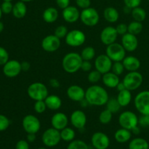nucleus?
Segmentation results:
<instances>
[{
    "label": "nucleus",
    "mask_w": 149,
    "mask_h": 149,
    "mask_svg": "<svg viewBox=\"0 0 149 149\" xmlns=\"http://www.w3.org/2000/svg\"><path fill=\"white\" fill-rule=\"evenodd\" d=\"M109 99V93L102 86H90L85 90V100L89 105L94 106H103Z\"/></svg>",
    "instance_id": "obj_1"
},
{
    "label": "nucleus",
    "mask_w": 149,
    "mask_h": 149,
    "mask_svg": "<svg viewBox=\"0 0 149 149\" xmlns=\"http://www.w3.org/2000/svg\"><path fill=\"white\" fill-rule=\"evenodd\" d=\"M83 59L81 55L77 52H69L63 57L62 61V67L65 72L74 74L81 69Z\"/></svg>",
    "instance_id": "obj_2"
},
{
    "label": "nucleus",
    "mask_w": 149,
    "mask_h": 149,
    "mask_svg": "<svg viewBox=\"0 0 149 149\" xmlns=\"http://www.w3.org/2000/svg\"><path fill=\"white\" fill-rule=\"evenodd\" d=\"M27 93L29 97L35 101L45 100L48 96V89L45 84L36 81L29 86Z\"/></svg>",
    "instance_id": "obj_3"
},
{
    "label": "nucleus",
    "mask_w": 149,
    "mask_h": 149,
    "mask_svg": "<svg viewBox=\"0 0 149 149\" xmlns=\"http://www.w3.org/2000/svg\"><path fill=\"white\" fill-rule=\"evenodd\" d=\"M143 81V75L137 71H129V73L125 76L122 82L125 84L126 89L130 91H133L141 87Z\"/></svg>",
    "instance_id": "obj_4"
},
{
    "label": "nucleus",
    "mask_w": 149,
    "mask_h": 149,
    "mask_svg": "<svg viewBox=\"0 0 149 149\" xmlns=\"http://www.w3.org/2000/svg\"><path fill=\"white\" fill-rule=\"evenodd\" d=\"M127 51L122 44L114 42L108 45L106 49V54L113 62L122 61L126 57Z\"/></svg>",
    "instance_id": "obj_5"
},
{
    "label": "nucleus",
    "mask_w": 149,
    "mask_h": 149,
    "mask_svg": "<svg viewBox=\"0 0 149 149\" xmlns=\"http://www.w3.org/2000/svg\"><path fill=\"white\" fill-rule=\"evenodd\" d=\"M138 119L136 114L130 111H125L122 112L119 116V124L122 128L132 130L135 127L138 126Z\"/></svg>",
    "instance_id": "obj_6"
},
{
    "label": "nucleus",
    "mask_w": 149,
    "mask_h": 149,
    "mask_svg": "<svg viewBox=\"0 0 149 149\" xmlns=\"http://www.w3.org/2000/svg\"><path fill=\"white\" fill-rule=\"evenodd\" d=\"M80 20L83 24L92 27L96 26L98 23L100 15L96 9L90 7L81 10L80 14Z\"/></svg>",
    "instance_id": "obj_7"
},
{
    "label": "nucleus",
    "mask_w": 149,
    "mask_h": 149,
    "mask_svg": "<svg viewBox=\"0 0 149 149\" xmlns=\"http://www.w3.org/2000/svg\"><path fill=\"white\" fill-rule=\"evenodd\" d=\"M135 109L141 115L149 114V90L141 92L134 99Z\"/></svg>",
    "instance_id": "obj_8"
},
{
    "label": "nucleus",
    "mask_w": 149,
    "mask_h": 149,
    "mask_svg": "<svg viewBox=\"0 0 149 149\" xmlns=\"http://www.w3.org/2000/svg\"><path fill=\"white\" fill-rule=\"evenodd\" d=\"M61 140V132L54 127L48 128L42 134V141L47 147L56 146Z\"/></svg>",
    "instance_id": "obj_9"
},
{
    "label": "nucleus",
    "mask_w": 149,
    "mask_h": 149,
    "mask_svg": "<svg viewBox=\"0 0 149 149\" xmlns=\"http://www.w3.org/2000/svg\"><path fill=\"white\" fill-rule=\"evenodd\" d=\"M65 43L72 47H78L84 44L86 41V35L82 31L74 29L68 31L65 38Z\"/></svg>",
    "instance_id": "obj_10"
},
{
    "label": "nucleus",
    "mask_w": 149,
    "mask_h": 149,
    "mask_svg": "<svg viewBox=\"0 0 149 149\" xmlns=\"http://www.w3.org/2000/svg\"><path fill=\"white\" fill-rule=\"evenodd\" d=\"M22 126L26 133L36 134L41 128V122L36 116L28 114L23 117Z\"/></svg>",
    "instance_id": "obj_11"
},
{
    "label": "nucleus",
    "mask_w": 149,
    "mask_h": 149,
    "mask_svg": "<svg viewBox=\"0 0 149 149\" xmlns=\"http://www.w3.org/2000/svg\"><path fill=\"white\" fill-rule=\"evenodd\" d=\"M112 64L113 61L106 54H101L95 60V68L102 74L111 71Z\"/></svg>",
    "instance_id": "obj_12"
},
{
    "label": "nucleus",
    "mask_w": 149,
    "mask_h": 149,
    "mask_svg": "<svg viewBox=\"0 0 149 149\" xmlns=\"http://www.w3.org/2000/svg\"><path fill=\"white\" fill-rule=\"evenodd\" d=\"M61 45V39L55 34L47 35L42 41V47L47 52H54L58 50Z\"/></svg>",
    "instance_id": "obj_13"
},
{
    "label": "nucleus",
    "mask_w": 149,
    "mask_h": 149,
    "mask_svg": "<svg viewBox=\"0 0 149 149\" xmlns=\"http://www.w3.org/2000/svg\"><path fill=\"white\" fill-rule=\"evenodd\" d=\"M21 71V63L16 60H9L3 66V73L9 78L16 77Z\"/></svg>",
    "instance_id": "obj_14"
},
{
    "label": "nucleus",
    "mask_w": 149,
    "mask_h": 149,
    "mask_svg": "<svg viewBox=\"0 0 149 149\" xmlns=\"http://www.w3.org/2000/svg\"><path fill=\"white\" fill-rule=\"evenodd\" d=\"M91 143L95 149H107L110 146V139L104 132H96L92 136Z\"/></svg>",
    "instance_id": "obj_15"
},
{
    "label": "nucleus",
    "mask_w": 149,
    "mask_h": 149,
    "mask_svg": "<svg viewBox=\"0 0 149 149\" xmlns=\"http://www.w3.org/2000/svg\"><path fill=\"white\" fill-rule=\"evenodd\" d=\"M117 36L118 33L116 31V28L110 26L104 28L102 30L100 35V41L103 45H106V46L116 42Z\"/></svg>",
    "instance_id": "obj_16"
},
{
    "label": "nucleus",
    "mask_w": 149,
    "mask_h": 149,
    "mask_svg": "<svg viewBox=\"0 0 149 149\" xmlns=\"http://www.w3.org/2000/svg\"><path fill=\"white\" fill-rule=\"evenodd\" d=\"M70 122L77 129H84L87 124V116L83 111L76 110L71 114Z\"/></svg>",
    "instance_id": "obj_17"
},
{
    "label": "nucleus",
    "mask_w": 149,
    "mask_h": 149,
    "mask_svg": "<svg viewBox=\"0 0 149 149\" xmlns=\"http://www.w3.org/2000/svg\"><path fill=\"white\" fill-rule=\"evenodd\" d=\"M66 95L70 100L75 102H81L85 98V90L80 86L73 84L68 87Z\"/></svg>",
    "instance_id": "obj_18"
},
{
    "label": "nucleus",
    "mask_w": 149,
    "mask_h": 149,
    "mask_svg": "<svg viewBox=\"0 0 149 149\" xmlns=\"http://www.w3.org/2000/svg\"><path fill=\"white\" fill-rule=\"evenodd\" d=\"M68 118L65 113L63 112L55 113L51 118V125L52 127L58 130H62L63 129L68 127Z\"/></svg>",
    "instance_id": "obj_19"
},
{
    "label": "nucleus",
    "mask_w": 149,
    "mask_h": 149,
    "mask_svg": "<svg viewBox=\"0 0 149 149\" xmlns=\"http://www.w3.org/2000/svg\"><path fill=\"white\" fill-rule=\"evenodd\" d=\"M122 45L127 52H133L138 47V38L135 35L127 33L122 36Z\"/></svg>",
    "instance_id": "obj_20"
},
{
    "label": "nucleus",
    "mask_w": 149,
    "mask_h": 149,
    "mask_svg": "<svg viewBox=\"0 0 149 149\" xmlns=\"http://www.w3.org/2000/svg\"><path fill=\"white\" fill-rule=\"evenodd\" d=\"M80 11L77 7L74 6H68L63 10L62 16L65 22L69 23H74L80 19Z\"/></svg>",
    "instance_id": "obj_21"
},
{
    "label": "nucleus",
    "mask_w": 149,
    "mask_h": 149,
    "mask_svg": "<svg viewBox=\"0 0 149 149\" xmlns=\"http://www.w3.org/2000/svg\"><path fill=\"white\" fill-rule=\"evenodd\" d=\"M102 81L106 87L109 88H116L120 80L119 76L115 74L112 71L106 73L102 76Z\"/></svg>",
    "instance_id": "obj_22"
},
{
    "label": "nucleus",
    "mask_w": 149,
    "mask_h": 149,
    "mask_svg": "<svg viewBox=\"0 0 149 149\" xmlns=\"http://www.w3.org/2000/svg\"><path fill=\"white\" fill-rule=\"evenodd\" d=\"M125 68L128 71H137L141 67V61L138 58L132 55L126 56L122 61Z\"/></svg>",
    "instance_id": "obj_23"
},
{
    "label": "nucleus",
    "mask_w": 149,
    "mask_h": 149,
    "mask_svg": "<svg viewBox=\"0 0 149 149\" xmlns=\"http://www.w3.org/2000/svg\"><path fill=\"white\" fill-rule=\"evenodd\" d=\"M45 102L47 109L52 111H57L62 106V100L61 97L56 95H48L45 99Z\"/></svg>",
    "instance_id": "obj_24"
},
{
    "label": "nucleus",
    "mask_w": 149,
    "mask_h": 149,
    "mask_svg": "<svg viewBox=\"0 0 149 149\" xmlns=\"http://www.w3.org/2000/svg\"><path fill=\"white\" fill-rule=\"evenodd\" d=\"M58 11L55 7H49L45 9L42 14V17H43L44 21L46 22L47 23H53L58 20Z\"/></svg>",
    "instance_id": "obj_25"
},
{
    "label": "nucleus",
    "mask_w": 149,
    "mask_h": 149,
    "mask_svg": "<svg viewBox=\"0 0 149 149\" xmlns=\"http://www.w3.org/2000/svg\"><path fill=\"white\" fill-rule=\"evenodd\" d=\"M25 3L26 2H24V1H19L15 4H13L12 13L15 17L21 19L26 16V13H27V7H26V4Z\"/></svg>",
    "instance_id": "obj_26"
},
{
    "label": "nucleus",
    "mask_w": 149,
    "mask_h": 149,
    "mask_svg": "<svg viewBox=\"0 0 149 149\" xmlns=\"http://www.w3.org/2000/svg\"><path fill=\"white\" fill-rule=\"evenodd\" d=\"M116 99L122 107H126V106H129L130 103L132 101L131 91L127 89H125V90L119 92Z\"/></svg>",
    "instance_id": "obj_27"
},
{
    "label": "nucleus",
    "mask_w": 149,
    "mask_h": 149,
    "mask_svg": "<svg viewBox=\"0 0 149 149\" xmlns=\"http://www.w3.org/2000/svg\"><path fill=\"white\" fill-rule=\"evenodd\" d=\"M132 137V132L125 128H121L116 131L114 138L119 143H125L129 141Z\"/></svg>",
    "instance_id": "obj_28"
},
{
    "label": "nucleus",
    "mask_w": 149,
    "mask_h": 149,
    "mask_svg": "<svg viewBox=\"0 0 149 149\" xmlns=\"http://www.w3.org/2000/svg\"><path fill=\"white\" fill-rule=\"evenodd\" d=\"M105 20L111 23H113L119 20V13L116 8L113 7H106L103 12Z\"/></svg>",
    "instance_id": "obj_29"
},
{
    "label": "nucleus",
    "mask_w": 149,
    "mask_h": 149,
    "mask_svg": "<svg viewBox=\"0 0 149 149\" xmlns=\"http://www.w3.org/2000/svg\"><path fill=\"white\" fill-rule=\"evenodd\" d=\"M148 141L142 138H136L132 139L129 143V149H148Z\"/></svg>",
    "instance_id": "obj_30"
},
{
    "label": "nucleus",
    "mask_w": 149,
    "mask_h": 149,
    "mask_svg": "<svg viewBox=\"0 0 149 149\" xmlns=\"http://www.w3.org/2000/svg\"><path fill=\"white\" fill-rule=\"evenodd\" d=\"M131 15H132V17L134 20L141 22V23L144 21L145 19L146 18V12L143 8L140 7V6L132 9Z\"/></svg>",
    "instance_id": "obj_31"
},
{
    "label": "nucleus",
    "mask_w": 149,
    "mask_h": 149,
    "mask_svg": "<svg viewBox=\"0 0 149 149\" xmlns=\"http://www.w3.org/2000/svg\"><path fill=\"white\" fill-rule=\"evenodd\" d=\"M60 132H61V140L65 141V142H71V141H74V138H75V131L72 128L66 127Z\"/></svg>",
    "instance_id": "obj_32"
},
{
    "label": "nucleus",
    "mask_w": 149,
    "mask_h": 149,
    "mask_svg": "<svg viewBox=\"0 0 149 149\" xmlns=\"http://www.w3.org/2000/svg\"><path fill=\"white\" fill-rule=\"evenodd\" d=\"M80 55H81L83 61H91L95 57V49L93 47L87 46L82 49Z\"/></svg>",
    "instance_id": "obj_33"
},
{
    "label": "nucleus",
    "mask_w": 149,
    "mask_h": 149,
    "mask_svg": "<svg viewBox=\"0 0 149 149\" xmlns=\"http://www.w3.org/2000/svg\"><path fill=\"white\" fill-rule=\"evenodd\" d=\"M143 28V26L141 22L133 20L128 25V33L137 36L142 32Z\"/></svg>",
    "instance_id": "obj_34"
},
{
    "label": "nucleus",
    "mask_w": 149,
    "mask_h": 149,
    "mask_svg": "<svg viewBox=\"0 0 149 149\" xmlns=\"http://www.w3.org/2000/svg\"><path fill=\"white\" fill-rule=\"evenodd\" d=\"M106 109L110 111L112 113H117L119 111L122 106H120L119 103L118 102L117 99L112 97V98H109L108 102L106 103Z\"/></svg>",
    "instance_id": "obj_35"
},
{
    "label": "nucleus",
    "mask_w": 149,
    "mask_h": 149,
    "mask_svg": "<svg viewBox=\"0 0 149 149\" xmlns=\"http://www.w3.org/2000/svg\"><path fill=\"white\" fill-rule=\"evenodd\" d=\"M112 117H113V113L106 109L100 112L99 115V121L103 125H108L111 122Z\"/></svg>",
    "instance_id": "obj_36"
},
{
    "label": "nucleus",
    "mask_w": 149,
    "mask_h": 149,
    "mask_svg": "<svg viewBox=\"0 0 149 149\" xmlns=\"http://www.w3.org/2000/svg\"><path fill=\"white\" fill-rule=\"evenodd\" d=\"M66 149H89V148L84 141L81 140H74L69 143Z\"/></svg>",
    "instance_id": "obj_37"
},
{
    "label": "nucleus",
    "mask_w": 149,
    "mask_h": 149,
    "mask_svg": "<svg viewBox=\"0 0 149 149\" xmlns=\"http://www.w3.org/2000/svg\"><path fill=\"white\" fill-rule=\"evenodd\" d=\"M102 75L103 74H100L98 71H97L95 69L90 71L88 76H87V79H88V81L90 83H92V84H96L100 79H102Z\"/></svg>",
    "instance_id": "obj_38"
},
{
    "label": "nucleus",
    "mask_w": 149,
    "mask_h": 149,
    "mask_svg": "<svg viewBox=\"0 0 149 149\" xmlns=\"http://www.w3.org/2000/svg\"><path fill=\"white\" fill-rule=\"evenodd\" d=\"M125 66H124L122 61H119V62H113L111 67V71L114 73L115 74L119 76L124 72L125 71Z\"/></svg>",
    "instance_id": "obj_39"
},
{
    "label": "nucleus",
    "mask_w": 149,
    "mask_h": 149,
    "mask_svg": "<svg viewBox=\"0 0 149 149\" xmlns=\"http://www.w3.org/2000/svg\"><path fill=\"white\" fill-rule=\"evenodd\" d=\"M68 33V29L65 26L63 25H61V26H58V27L55 29V32H54V34L58 37L59 39H63V38H65L67 33Z\"/></svg>",
    "instance_id": "obj_40"
},
{
    "label": "nucleus",
    "mask_w": 149,
    "mask_h": 149,
    "mask_svg": "<svg viewBox=\"0 0 149 149\" xmlns=\"http://www.w3.org/2000/svg\"><path fill=\"white\" fill-rule=\"evenodd\" d=\"M33 109H34L36 113L40 114V113H44L47 109V107L45 100H37V101H35Z\"/></svg>",
    "instance_id": "obj_41"
},
{
    "label": "nucleus",
    "mask_w": 149,
    "mask_h": 149,
    "mask_svg": "<svg viewBox=\"0 0 149 149\" xmlns=\"http://www.w3.org/2000/svg\"><path fill=\"white\" fill-rule=\"evenodd\" d=\"M10 125V121L6 116L0 114V132L6 130Z\"/></svg>",
    "instance_id": "obj_42"
},
{
    "label": "nucleus",
    "mask_w": 149,
    "mask_h": 149,
    "mask_svg": "<svg viewBox=\"0 0 149 149\" xmlns=\"http://www.w3.org/2000/svg\"><path fill=\"white\" fill-rule=\"evenodd\" d=\"M1 9L4 14H10L13 12V4L11 1H4L1 5Z\"/></svg>",
    "instance_id": "obj_43"
},
{
    "label": "nucleus",
    "mask_w": 149,
    "mask_h": 149,
    "mask_svg": "<svg viewBox=\"0 0 149 149\" xmlns=\"http://www.w3.org/2000/svg\"><path fill=\"white\" fill-rule=\"evenodd\" d=\"M9 61V53L7 49L0 47V65H4Z\"/></svg>",
    "instance_id": "obj_44"
},
{
    "label": "nucleus",
    "mask_w": 149,
    "mask_h": 149,
    "mask_svg": "<svg viewBox=\"0 0 149 149\" xmlns=\"http://www.w3.org/2000/svg\"><path fill=\"white\" fill-rule=\"evenodd\" d=\"M138 125L143 127H149V114H143L140 116Z\"/></svg>",
    "instance_id": "obj_45"
},
{
    "label": "nucleus",
    "mask_w": 149,
    "mask_h": 149,
    "mask_svg": "<svg viewBox=\"0 0 149 149\" xmlns=\"http://www.w3.org/2000/svg\"><path fill=\"white\" fill-rule=\"evenodd\" d=\"M116 29L118 35L123 36V35L128 33V26L125 23H119V24H118L117 26L116 27Z\"/></svg>",
    "instance_id": "obj_46"
},
{
    "label": "nucleus",
    "mask_w": 149,
    "mask_h": 149,
    "mask_svg": "<svg viewBox=\"0 0 149 149\" xmlns=\"http://www.w3.org/2000/svg\"><path fill=\"white\" fill-rule=\"evenodd\" d=\"M76 4L77 7L84 10L90 7L91 0H76Z\"/></svg>",
    "instance_id": "obj_47"
},
{
    "label": "nucleus",
    "mask_w": 149,
    "mask_h": 149,
    "mask_svg": "<svg viewBox=\"0 0 149 149\" xmlns=\"http://www.w3.org/2000/svg\"><path fill=\"white\" fill-rule=\"evenodd\" d=\"M142 0H124L125 4L131 9L139 7Z\"/></svg>",
    "instance_id": "obj_48"
},
{
    "label": "nucleus",
    "mask_w": 149,
    "mask_h": 149,
    "mask_svg": "<svg viewBox=\"0 0 149 149\" xmlns=\"http://www.w3.org/2000/svg\"><path fill=\"white\" fill-rule=\"evenodd\" d=\"M15 149H29V143L26 140H20L16 143Z\"/></svg>",
    "instance_id": "obj_49"
},
{
    "label": "nucleus",
    "mask_w": 149,
    "mask_h": 149,
    "mask_svg": "<svg viewBox=\"0 0 149 149\" xmlns=\"http://www.w3.org/2000/svg\"><path fill=\"white\" fill-rule=\"evenodd\" d=\"M93 68V65H92L91 62L90 61H83L82 63H81V69L84 72H89L92 70Z\"/></svg>",
    "instance_id": "obj_50"
},
{
    "label": "nucleus",
    "mask_w": 149,
    "mask_h": 149,
    "mask_svg": "<svg viewBox=\"0 0 149 149\" xmlns=\"http://www.w3.org/2000/svg\"><path fill=\"white\" fill-rule=\"evenodd\" d=\"M56 4L59 8L64 10L70 6V0H56Z\"/></svg>",
    "instance_id": "obj_51"
},
{
    "label": "nucleus",
    "mask_w": 149,
    "mask_h": 149,
    "mask_svg": "<svg viewBox=\"0 0 149 149\" xmlns=\"http://www.w3.org/2000/svg\"><path fill=\"white\" fill-rule=\"evenodd\" d=\"M49 84L53 88H59L60 86H61L60 81L57 79H51L49 80Z\"/></svg>",
    "instance_id": "obj_52"
},
{
    "label": "nucleus",
    "mask_w": 149,
    "mask_h": 149,
    "mask_svg": "<svg viewBox=\"0 0 149 149\" xmlns=\"http://www.w3.org/2000/svg\"><path fill=\"white\" fill-rule=\"evenodd\" d=\"M21 63V68H22V71H29L31 68V64L30 63H29L28 61H23Z\"/></svg>",
    "instance_id": "obj_53"
},
{
    "label": "nucleus",
    "mask_w": 149,
    "mask_h": 149,
    "mask_svg": "<svg viewBox=\"0 0 149 149\" xmlns=\"http://www.w3.org/2000/svg\"><path fill=\"white\" fill-rule=\"evenodd\" d=\"M36 134L34 133H27V136H26V141L29 143H33L36 141Z\"/></svg>",
    "instance_id": "obj_54"
},
{
    "label": "nucleus",
    "mask_w": 149,
    "mask_h": 149,
    "mask_svg": "<svg viewBox=\"0 0 149 149\" xmlns=\"http://www.w3.org/2000/svg\"><path fill=\"white\" fill-rule=\"evenodd\" d=\"M116 90H118V92H120V91H122V90H125V89H126V87H125V84H124V83L122 82H119V84H118V85L116 86Z\"/></svg>",
    "instance_id": "obj_55"
},
{
    "label": "nucleus",
    "mask_w": 149,
    "mask_h": 149,
    "mask_svg": "<svg viewBox=\"0 0 149 149\" xmlns=\"http://www.w3.org/2000/svg\"><path fill=\"white\" fill-rule=\"evenodd\" d=\"M131 132H132L133 134H135V135H138V134L140 133V132H141V130H140L139 127L137 126L135 127V128H133V129L131 130Z\"/></svg>",
    "instance_id": "obj_56"
},
{
    "label": "nucleus",
    "mask_w": 149,
    "mask_h": 149,
    "mask_svg": "<svg viewBox=\"0 0 149 149\" xmlns=\"http://www.w3.org/2000/svg\"><path fill=\"white\" fill-rule=\"evenodd\" d=\"M132 9H131L130 7H127V6L125 5V7H124V12H125V13H126V14H129V13H131V12H132Z\"/></svg>",
    "instance_id": "obj_57"
},
{
    "label": "nucleus",
    "mask_w": 149,
    "mask_h": 149,
    "mask_svg": "<svg viewBox=\"0 0 149 149\" xmlns=\"http://www.w3.org/2000/svg\"><path fill=\"white\" fill-rule=\"evenodd\" d=\"M4 23H3L2 22L0 21V33H1L3 30H4Z\"/></svg>",
    "instance_id": "obj_58"
},
{
    "label": "nucleus",
    "mask_w": 149,
    "mask_h": 149,
    "mask_svg": "<svg viewBox=\"0 0 149 149\" xmlns=\"http://www.w3.org/2000/svg\"><path fill=\"white\" fill-rule=\"evenodd\" d=\"M22 1H24V2H30V1H33V0H20Z\"/></svg>",
    "instance_id": "obj_59"
},
{
    "label": "nucleus",
    "mask_w": 149,
    "mask_h": 149,
    "mask_svg": "<svg viewBox=\"0 0 149 149\" xmlns=\"http://www.w3.org/2000/svg\"><path fill=\"white\" fill-rule=\"evenodd\" d=\"M2 11H1V6H0V19L1 18V15H2Z\"/></svg>",
    "instance_id": "obj_60"
},
{
    "label": "nucleus",
    "mask_w": 149,
    "mask_h": 149,
    "mask_svg": "<svg viewBox=\"0 0 149 149\" xmlns=\"http://www.w3.org/2000/svg\"><path fill=\"white\" fill-rule=\"evenodd\" d=\"M38 149H47V148H45V147H41V148H39Z\"/></svg>",
    "instance_id": "obj_61"
},
{
    "label": "nucleus",
    "mask_w": 149,
    "mask_h": 149,
    "mask_svg": "<svg viewBox=\"0 0 149 149\" xmlns=\"http://www.w3.org/2000/svg\"><path fill=\"white\" fill-rule=\"evenodd\" d=\"M3 1H12L13 0H3Z\"/></svg>",
    "instance_id": "obj_62"
},
{
    "label": "nucleus",
    "mask_w": 149,
    "mask_h": 149,
    "mask_svg": "<svg viewBox=\"0 0 149 149\" xmlns=\"http://www.w3.org/2000/svg\"><path fill=\"white\" fill-rule=\"evenodd\" d=\"M148 1H149V0H148Z\"/></svg>",
    "instance_id": "obj_63"
}]
</instances>
